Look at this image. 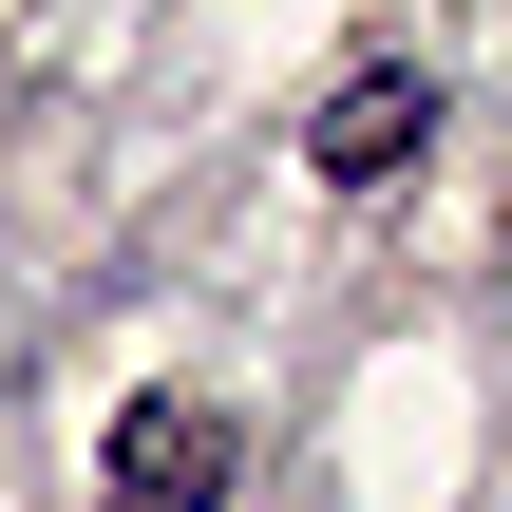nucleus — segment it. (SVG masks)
Masks as SVG:
<instances>
[{"instance_id":"nucleus-1","label":"nucleus","mask_w":512,"mask_h":512,"mask_svg":"<svg viewBox=\"0 0 512 512\" xmlns=\"http://www.w3.org/2000/svg\"><path fill=\"white\" fill-rule=\"evenodd\" d=\"M114 512H228V418L209 399H133L114 418Z\"/></svg>"},{"instance_id":"nucleus-2","label":"nucleus","mask_w":512,"mask_h":512,"mask_svg":"<svg viewBox=\"0 0 512 512\" xmlns=\"http://www.w3.org/2000/svg\"><path fill=\"white\" fill-rule=\"evenodd\" d=\"M418 133H437V95H418L399 57H380V76H342V95H323V190H380Z\"/></svg>"}]
</instances>
